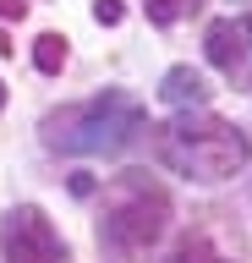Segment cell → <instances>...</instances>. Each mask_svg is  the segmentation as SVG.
I'll return each instance as SVG.
<instances>
[{"label": "cell", "instance_id": "30bf717a", "mask_svg": "<svg viewBox=\"0 0 252 263\" xmlns=\"http://www.w3.org/2000/svg\"><path fill=\"white\" fill-rule=\"evenodd\" d=\"M93 16H99V22H110V28H115V22H121V0H99V6H93Z\"/></svg>", "mask_w": 252, "mask_h": 263}, {"label": "cell", "instance_id": "52a82bcc", "mask_svg": "<svg viewBox=\"0 0 252 263\" xmlns=\"http://www.w3.org/2000/svg\"><path fill=\"white\" fill-rule=\"evenodd\" d=\"M33 66L44 71V77H55V71L66 66V39H61V33H44L38 49H33Z\"/></svg>", "mask_w": 252, "mask_h": 263}, {"label": "cell", "instance_id": "8992f818", "mask_svg": "<svg viewBox=\"0 0 252 263\" xmlns=\"http://www.w3.org/2000/svg\"><path fill=\"white\" fill-rule=\"evenodd\" d=\"M159 99H165L170 110H198V104H208V82L192 66H170L165 82H159Z\"/></svg>", "mask_w": 252, "mask_h": 263}, {"label": "cell", "instance_id": "ba28073f", "mask_svg": "<svg viewBox=\"0 0 252 263\" xmlns=\"http://www.w3.org/2000/svg\"><path fill=\"white\" fill-rule=\"evenodd\" d=\"M170 263H230V258H225V252H214L203 236H186V241L170 252Z\"/></svg>", "mask_w": 252, "mask_h": 263}, {"label": "cell", "instance_id": "7c38bea8", "mask_svg": "<svg viewBox=\"0 0 252 263\" xmlns=\"http://www.w3.org/2000/svg\"><path fill=\"white\" fill-rule=\"evenodd\" d=\"M241 28H247V39H252V16H247V22H241Z\"/></svg>", "mask_w": 252, "mask_h": 263}, {"label": "cell", "instance_id": "7a4b0ae2", "mask_svg": "<svg viewBox=\"0 0 252 263\" xmlns=\"http://www.w3.org/2000/svg\"><path fill=\"white\" fill-rule=\"evenodd\" d=\"M170 225V192L143 170H126L104 186L99 203V247L121 252V258H143Z\"/></svg>", "mask_w": 252, "mask_h": 263}, {"label": "cell", "instance_id": "5b68a950", "mask_svg": "<svg viewBox=\"0 0 252 263\" xmlns=\"http://www.w3.org/2000/svg\"><path fill=\"white\" fill-rule=\"evenodd\" d=\"M203 49H208V61L225 71V77H241L252 61V39L247 28L236 22V16H219V22H208V33H203Z\"/></svg>", "mask_w": 252, "mask_h": 263}, {"label": "cell", "instance_id": "3957f363", "mask_svg": "<svg viewBox=\"0 0 252 263\" xmlns=\"http://www.w3.org/2000/svg\"><path fill=\"white\" fill-rule=\"evenodd\" d=\"M159 159L192 181H225L252 159V143L241 126L219 121V115H181V121L159 126Z\"/></svg>", "mask_w": 252, "mask_h": 263}, {"label": "cell", "instance_id": "4fadbf2b", "mask_svg": "<svg viewBox=\"0 0 252 263\" xmlns=\"http://www.w3.org/2000/svg\"><path fill=\"white\" fill-rule=\"evenodd\" d=\"M0 99H6V88H0Z\"/></svg>", "mask_w": 252, "mask_h": 263}, {"label": "cell", "instance_id": "8fae6325", "mask_svg": "<svg viewBox=\"0 0 252 263\" xmlns=\"http://www.w3.org/2000/svg\"><path fill=\"white\" fill-rule=\"evenodd\" d=\"M0 16H17L22 22V16H28V0H0Z\"/></svg>", "mask_w": 252, "mask_h": 263}, {"label": "cell", "instance_id": "6da1fadb", "mask_svg": "<svg viewBox=\"0 0 252 263\" xmlns=\"http://www.w3.org/2000/svg\"><path fill=\"white\" fill-rule=\"evenodd\" d=\"M143 126H148L143 104L121 88H104L83 104L55 110L44 121V148H55V154H121V148L137 143Z\"/></svg>", "mask_w": 252, "mask_h": 263}, {"label": "cell", "instance_id": "277c9868", "mask_svg": "<svg viewBox=\"0 0 252 263\" xmlns=\"http://www.w3.org/2000/svg\"><path fill=\"white\" fill-rule=\"evenodd\" d=\"M6 263H71L66 241L55 236L44 209L22 203V209L6 214Z\"/></svg>", "mask_w": 252, "mask_h": 263}, {"label": "cell", "instance_id": "9c48e42d", "mask_svg": "<svg viewBox=\"0 0 252 263\" xmlns=\"http://www.w3.org/2000/svg\"><path fill=\"white\" fill-rule=\"evenodd\" d=\"M203 0H148V16L153 22H176L181 11H198Z\"/></svg>", "mask_w": 252, "mask_h": 263}]
</instances>
